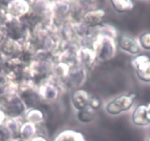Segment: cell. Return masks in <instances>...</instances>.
<instances>
[{
  "label": "cell",
  "mask_w": 150,
  "mask_h": 141,
  "mask_svg": "<svg viewBox=\"0 0 150 141\" xmlns=\"http://www.w3.org/2000/svg\"><path fill=\"white\" fill-rule=\"evenodd\" d=\"M97 61L107 62L114 58L117 53L116 40L103 35H96L91 45Z\"/></svg>",
  "instance_id": "cell-1"
},
{
  "label": "cell",
  "mask_w": 150,
  "mask_h": 141,
  "mask_svg": "<svg viewBox=\"0 0 150 141\" xmlns=\"http://www.w3.org/2000/svg\"><path fill=\"white\" fill-rule=\"evenodd\" d=\"M137 96L135 93H125L110 101L105 106V111L110 116H119L131 110Z\"/></svg>",
  "instance_id": "cell-2"
},
{
  "label": "cell",
  "mask_w": 150,
  "mask_h": 141,
  "mask_svg": "<svg viewBox=\"0 0 150 141\" xmlns=\"http://www.w3.org/2000/svg\"><path fill=\"white\" fill-rule=\"evenodd\" d=\"M64 90L60 82L56 80L52 76L43 82L38 86V92L42 102H54Z\"/></svg>",
  "instance_id": "cell-3"
},
{
  "label": "cell",
  "mask_w": 150,
  "mask_h": 141,
  "mask_svg": "<svg viewBox=\"0 0 150 141\" xmlns=\"http://www.w3.org/2000/svg\"><path fill=\"white\" fill-rule=\"evenodd\" d=\"M18 95L28 110L37 108V106L42 102L38 95V87L31 80H27L20 85Z\"/></svg>",
  "instance_id": "cell-4"
},
{
  "label": "cell",
  "mask_w": 150,
  "mask_h": 141,
  "mask_svg": "<svg viewBox=\"0 0 150 141\" xmlns=\"http://www.w3.org/2000/svg\"><path fill=\"white\" fill-rule=\"evenodd\" d=\"M23 50L22 41H18L6 37L0 44V56L2 61L20 60Z\"/></svg>",
  "instance_id": "cell-5"
},
{
  "label": "cell",
  "mask_w": 150,
  "mask_h": 141,
  "mask_svg": "<svg viewBox=\"0 0 150 141\" xmlns=\"http://www.w3.org/2000/svg\"><path fill=\"white\" fill-rule=\"evenodd\" d=\"M88 80V70L85 68L77 66L71 68L69 76L62 83L65 90L81 88Z\"/></svg>",
  "instance_id": "cell-6"
},
{
  "label": "cell",
  "mask_w": 150,
  "mask_h": 141,
  "mask_svg": "<svg viewBox=\"0 0 150 141\" xmlns=\"http://www.w3.org/2000/svg\"><path fill=\"white\" fill-rule=\"evenodd\" d=\"M4 30L6 37L18 41L25 40L30 33V30L21 20L12 18H9Z\"/></svg>",
  "instance_id": "cell-7"
},
{
  "label": "cell",
  "mask_w": 150,
  "mask_h": 141,
  "mask_svg": "<svg viewBox=\"0 0 150 141\" xmlns=\"http://www.w3.org/2000/svg\"><path fill=\"white\" fill-rule=\"evenodd\" d=\"M137 77L141 82L150 83V58L145 54L135 56L131 60Z\"/></svg>",
  "instance_id": "cell-8"
},
{
  "label": "cell",
  "mask_w": 150,
  "mask_h": 141,
  "mask_svg": "<svg viewBox=\"0 0 150 141\" xmlns=\"http://www.w3.org/2000/svg\"><path fill=\"white\" fill-rule=\"evenodd\" d=\"M31 7L29 1L12 0L8 1L5 10L10 18L21 20L30 13Z\"/></svg>",
  "instance_id": "cell-9"
},
{
  "label": "cell",
  "mask_w": 150,
  "mask_h": 141,
  "mask_svg": "<svg viewBox=\"0 0 150 141\" xmlns=\"http://www.w3.org/2000/svg\"><path fill=\"white\" fill-rule=\"evenodd\" d=\"M116 44L121 50L134 56L140 54L141 51L138 40L127 34H119L116 38Z\"/></svg>",
  "instance_id": "cell-10"
},
{
  "label": "cell",
  "mask_w": 150,
  "mask_h": 141,
  "mask_svg": "<svg viewBox=\"0 0 150 141\" xmlns=\"http://www.w3.org/2000/svg\"><path fill=\"white\" fill-rule=\"evenodd\" d=\"M105 11L102 8H95L85 12L82 22L90 29L97 28L103 24Z\"/></svg>",
  "instance_id": "cell-11"
},
{
  "label": "cell",
  "mask_w": 150,
  "mask_h": 141,
  "mask_svg": "<svg viewBox=\"0 0 150 141\" xmlns=\"http://www.w3.org/2000/svg\"><path fill=\"white\" fill-rule=\"evenodd\" d=\"M78 65L88 70L92 68L96 64L97 59L92 47H80L77 51Z\"/></svg>",
  "instance_id": "cell-12"
},
{
  "label": "cell",
  "mask_w": 150,
  "mask_h": 141,
  "mask_svg": "<svg viewBox=\"0 0 150 141\" xmlns=\"http://www.w3.org/2000/svg\"><path fill=\"white\" fill-rule=\"evenodd\" d=\"M90 98L91 96L87 90L83 88L76 89L71 96L72 106L77 111L83 110L88 107Z\"/></svg>",
  "instance_id": "cell-13"
},
{
  "label": "cell",
  "mask_w": 150,
  "mask_h": 141,
  "mask_svg": "<svg viewBox=\"0 0 150 141\" xmlns=\"http://www.w3.org/2000/svg\"><path fill=\"white\" fill-rule=\"evenodd\" d=\"M132 121L137 126L145 127L149 126L150 119L146 105L141 104L135 107L132 114Z\"/></svg>",
  "instance_id": "cell-14"
},
{
  "label": "cell",
  "mask_w": 150,
  "mask_h": 141,
  "mask_svg": "<svg viewBox=\"0 0 150 141\" xmlns=\"http://www.w3.org/2000/svg\"><path fill=\"white\" fill-rule=\"evenodd\" d=\"M71 68L66 63H63V62L56 61L53 66L52 70V76L62 84L69 76Z\"/></svg>",
  "instance_id": "cell-15"
},
{
  "label": "cell",
  "mask_w": 150,
  "mask_h": 141,
  "mask_svg": "<svg viewBox=\"0 0 150 141\" xmlns=\"http://www.w3.org/2000/svg\"><path fill=\"white\" fill-rule=\"evenodd\" d=\"M53 141H86L83 133L74 129H68L61 131L56 135Z\"/></svg>",
  "instance_id": "cell-16"
},
{
  "label": "cell",
  "mask_w": 150,
  "mask_h": 141,
  "mask_svg": "<svg viewBox=\"0 0 150 141\" xmlns=\"http://www.w3.org/2000/svg\"><path fill=\"white\" fill-rule=\"evenodd\" d=\"M24 121L38 126L45 121V114L38 108L29 109L24 115Z\"/></svg>",
  "instance_id": "cell-17"
},
{
  "label": "cell",
  "mask_w": 150,
  "mask_h": 141,
  "mask_svg": "<svg viewBox=\"0 0 150 141\" xmlns=\"http://www.w3.org/2000/svg\"><path fill=\"white\" fill-rule=\"evenodd\" d=\"M37 135L38 126L27 121L23 122L19 131L20 137L30 141Z\"/></svg>",
  "instance_id": "cell-18"
},
{
  "label": "cell",
  "mask_w": 150,
  "mask_h": 141,
  "mask_svg": "<svg viewBox=\"0 0 150 141\" xmlns=\"http://www.w3.org/2000/svg\"><path fill=\"white\" fill-rule=\"evenodd\" d=\"M24 121L23 118H7L4 123V126L8 129L13 138L19 137V131L21 124Z\"/></svg>",
  "instance_id": "cell-19"
},
{
  "label": "cell",
  "mask_w": 150,
  "mask_h": 141,
  "mask_svg": "<svg viewBox=\"0 0 150 141\" xmlns=\"http://www.w3.org/2000/svg\"><path fill=\"white\" fill-rule=\"evenodd\" d=\"M112 8L118 13H126L133 10L135 4L131 0H112Z\"/></svg>",
  "instance_id": "cell-20"
},
{
  "label": "cell",
  "mask_w": 150,
  "mask_h": 141,
  "mask_svg": "<svg viewBox=\"0 0 150 141\" xmlns=\"http://www.w3.org/2000/svg\"><path fill=\"white\" fill-rule=\"evenodd\" d=\"M76 116H77V120L81 123H88L94 120L95 116H96V111L88 106L83 110L77 111Z\"/></svg>",
  "instance_id": "cell-21"
},
{
  "label": "cell",
  "mask_w": 150,
  "mask_h": 141,
  "mask_svg": "<svg viewBox=\"0 0 150 141\" xmlns=\"http://www.w3.org/2000/svg\"><path fill=\"white\" fill-rule=\"evenodd\" d=\"M141 49L146 51H150V32L142 33L138 40Z\"/></svg>",
  "instance_id": "cell-22"
},
{
  "label": "cell",
  "mask_w": 150,
  "mask_h": 141,
  "mask_svg": "<svg viewBox=\"0 0 150 141\" xmlns=\"http://www.w3.org/2000/svg\"><path fill=\"white\" fill-rule=\"evenodd\" d=\"M9 18L10 17L5 10V8L0 4V29L4 30Z\"/></svg>",
  "instance_id": "cell-23"
},
{
  "label": "cell",
  "mask_w": 150,
  "mask_h": 141,
  "mask_svg": "<svg viewBox=\"0 0 150 141\" xmlns=\"http://www.w3.org/2000/svg\"><path fill=\"white\" fill-rule=\"evenodd\" d=\"M101 105H102V102L99 98L96 96H91L88 104V106L91 108L96 111L98 109L100 108Z\"/></svg>",
  "instance_id": "cell-24"
},
{
  "label": "cell",
  "mask_w": 150,
  "mask_h": 141,
  "mask_svg": "<svg viewBox=\"0 0 150 141\" xmlns=\"http://www.w3.org/2000/svg\"><path fill=\"white\" fill-rule=\"evenodd\" d=\"M6 118H7V116L5 115V112L3 111V110H2V109L1 108V107H0V126L4 124Z\"/></svg>",
  "instance_id": "cell-25"
},
{
  "label": "cell",
  "mask_w": 150,
  "mask_h": 141,
  "mask_svg": "<svg viewBox=\"0 0 150 141\" xmlns=\"http://www.w3.org/2000/svg\"><path fill=\"white\" fill-rule=\"evenodd\" d=\"M30 141H48V140L46 138V137L43 136V135H37Z\"/></svg>",
  "instance_id": "cell-26"
},
{
  "label": "cell",
  "mask_w": 150,
  "mask_h": 141,
  "mask_svg": "<svg viewBox=\"0 0 150 141\" xmlns=\"http://www.w3.org/2000/svg\"><path fill=\"white\" fill-rule=\"evenodd\" d=\"M8 141H28V140H26L23 139V138L20 137H18L11 138V139H10Z\"/></svg>",
  "instance_id": "cell-27"
},
{
  "label": "cell",
  "mask_w": 150,
  "mask_h": 141,
  "mask_svg": "<svg viewBox=\"0 0 150 141\" xmlns=\"http://www.w3.org/2000/svg\"><path fill=\"white\" fill-rule=\"evenodd\" d=\"M147 106V110H148V114L149 116V119H150V103L149 104L146 105Z\"/></svg>",
  "instance_id": "cell-28"
},
{
  "label": "cell",
  "mask_w": 150,
  "mask_h": 141,
  "mask_svg": "<svg viewBox=\"0 0 150 141\" xmlns=\"http://www.w3.org/2000/svg\"><path fill=\"white\" fill-rule=\"evenodd\" d=\"M146 141H150V134L149 135V137H148V138H147Z\"/></svg>",
  "instance_id": "cell-29"
}]
</instances>
